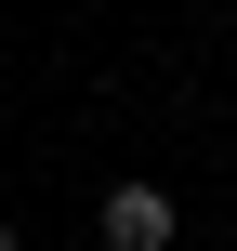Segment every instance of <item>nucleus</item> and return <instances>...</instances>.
I'll return each mask as SVG.
<instances>
[{
	"instance_id": "f257e3e1",
	"label": "nucleus",
	"mask_w": 237,
	"mask_h": 251,
	"mask_svg": "<svg viewBox=\"0 0 237 251\" xmlns=\"http://www.w3.org/2000/svg\"><path fill=\"white\" fill-rule=\"evenodd\" d=\"M106 251H172V199L158 185H106Z\"/></svg>"
},
{
	"instance_id": "f03ea898",
	"label": "nucleus",
	"mask_w": 237,
	"mask_h": 251,
	"mask_svg": "<svg viewBox=\"0 0 237 251\" xmlns=\"http://www.w3.org/2000/svg\"><path fill=\"white\" fill-rule=\"evenodd\" d=\"M0 251H26V238H0Z\"/></svg>"
}]
</instances>
